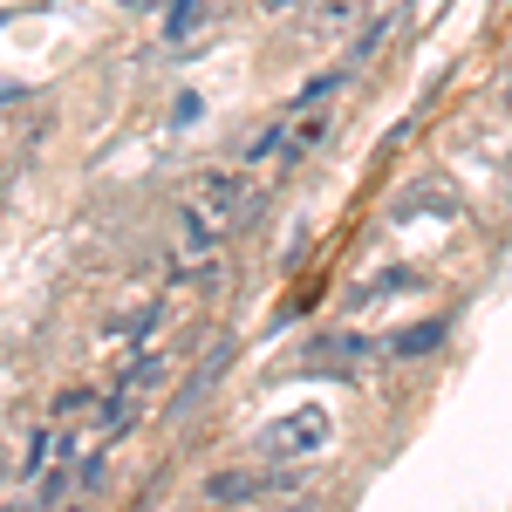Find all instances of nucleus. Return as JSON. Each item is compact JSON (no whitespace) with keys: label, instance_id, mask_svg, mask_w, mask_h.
I'll use <instances>...</instances> for the list:
<instances>
[{"label":"nucleus","instance_id":"obj_1","mask_svg":"<svg viewBox=\"0 0 512 512\" xmlns=\"http://www.w3.org/2000/svg\"><path fill=\"white\" fill-rule=\"evenodd\" d=\"M253 212V185L239 171H205L192 178V192L178 198V226H171V253L185 260V280H212L219 267V239L246 226Z\"/></svg>","mask_w":512,"mask_h":512},{"label":"nucleus","instance_id":"obj_2","mask_svg":"<svg viewBox=\"0 0 512 512\" xmlns=\"http://www.w3.org/2000/svg\"><path fill=\"white\" fill-rule=\"evenodd\" d=\"M328 437H335V417H328L321 403H294V410H280L274 424L260 431V458H267L274 472H287V465L328 451Z\"/></svg>","mask_w":512,"mask_h":512},{"label":"nucleus","instance_id":"obj_3","mask_svg":"<svg viewBox=\"0 0 512 512\" xmlns=\"http://www.w3.org/2000/svg\"><path fill=\"white\" fill-rule=\"evenodd\" d=\"M383 355H390V349H383V342H369L362 328H321L301 362H308V369H328L335 383H362V376H369Z\"/></svg>","mask_w":512,"mask_h":512},{"label":"nucleus","instance_id":"obj_4","mask_svg":"<svg viewBox=\"0 0 512 512\" xmlns=\"http://www.w3.org/2000/svg\"><path fill=\"white\" fill-rule=\"evenodd\" d=\"M260 492H287L280 478H260V472H212L205 478V506L212 512H233L246 499H260Z\"/></svg>","mask_w":512,"mask_h":512},{"label":"nucleus","instance_id":"obj_5","mask_svg":"<svg viewBox=\"0 0 512 512\" xmlns=\"http://www.w3.org/2000/svg\"><path fill=\"white\" fill-rule=\"evenodd\" d=\"M424 280L410 274V267H390L383 280H362V287H349V308H369V301H396V294H417Z\"/></svg>","mask_w":512,"mask_h":512},{"label":"nucleus","instance_id":"obj_6","mask_svg":"<svg viewBox=\"0 0 512 512\" xmlns=\"http://www.w3.org/2000/svg\"><path fill=\"white\" fill-rule=\"evenodd\" d=\"M437 342H444V321H410V328H403V335H390L383 349H390V355H431Z\"/></svg>","mask_w":512,"mask_h":512},{"label":"nucleus","instance_id":"obj_7","mask_svg":"<svg viewBox=\"0 0 512 512\" xmlns=\"http://www.w3.org/2000/svg\"><path fill=\"white\" fill-rule=\"evenodd\" d=\"M96 410H103V396L89 390V383H82V390H62V396H55V431H62V424H82V417H96Z\"/></svg>","mask_w":512,"mask_h":512},{"label":"nucleus","instance_id":"obj_8","mask_svg":"<svg viewBox=\"0 0 512 512\" xmlns=\"http://www.w3.org/2000/svg\"><path fill=\"white\" fill-rule=\"evenodd\" d=\"M355 14H362V0H321L315 7V35H342Z\"/></svg>","mask_w":512,"mask_h":512},{"label":"nucleus","instance_id":"obj_9","mask_svg":"<svg viewBox=\"0 0 512 512\" xmlns=\"http://www.w3.org/2000/svg\"><path fill=\"white\" fill-rule=\"evenodd\" d=\"M198 21H205V0H171V21H164V35L171 41H185L198 28Z\"/></svg>","mask_w":512,"mask_h":512},{"label":"nucleus","instance_id":"obj_10","mask_svg":"<svg viewBox=\"0 0 512 512\" xmlns=\"http://www.w3.org/2000/svg\"><path fill=\"white\" fill-rule=\"evenodd\" d=\"M294 7H301V0H260V14H274V21H287Z\"/></svg>","mask_w":512,"mask_h":512},{"label":"nucleus","instance_id":"obj_11","mask_svg":"<svg viewBox=\"0 0 512 512\" xmlns=\"http://www.w3.org/2000/svg\"><path fill=\"white\" fill-rule=\"evenodd\" d=\"M506 110H512V76H506Z\"/></svg>","mask_w":512,"mask_h":512}]
</instances>
